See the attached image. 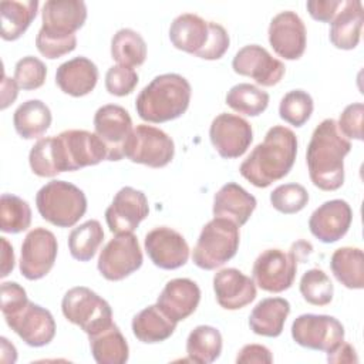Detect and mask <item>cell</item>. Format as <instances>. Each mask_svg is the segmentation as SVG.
Returning <instances> with one entry per match:
<instances>
[{
    "label": "cell",
    "instance_id": "cell-36",
    "mask_svg": "<svg viewBox=\"0 0 364 364\" xmlns=\"http://www.w3.org/2000/svg\"><path fill=\"white\" fill-rule=\"evenodd\" d=\"M104 240V230L98 220L90 219L74 228L68 236V249L80 262L91 260Z\"/></svg>",
    "mask_w": 364,
    "mask_h": 364
},
{
    "label": "cell",
    "instance_id": "cell-28",
    "mask_svg": "<svg viewBox=\"0 0 364 364\" xmlns=\"http://www.w3.org/2000/svg\"><path fill=\"white\" fill-rule=\"evenodd\" d=\"M289 314L290 303L286 299L267 297L253 307L249 316V327L257 336L277 337L282 334Z\"/></svg>",
    "mask_w": 364,
    "mask_h": 364
},
{
    "label": "cell",
    "instance_id": "cell-43",
    "mask_svg": "<svg viewBox=\"0 0 364 364\" xmlns=\"http://www.w3.org/2000/svg\"><path fill=\"white\" fill-rule=\"evenodd\" d=\"M47 77L46 64L33 55H26L16 63L14 81L26 91L40 88Z\"/></svg>",
    "mask_w": 364,
    "mask_h": 364
},
{
    "label": "cell",
    "instance_id": "cell-34",
    "mask_svg": "<svg viewBox=\"0 0 364 364\" xmlns=\"http://www.w3.org/2000/svg\"><path fill=\"white\" fill-rule=\"evenodd\" d=\"M222 334L212 326H196L186 338L188 358L198 364H210L220 357Z\"/></svg>",
    "mask_w": 364,
    "mask_h": 364
},
{
    "label": "cell",
    "instance_id": "cell-50",
    "mask_svg": "<svg viewBox=\"0 0 364 364\" xmlns=\"http://www.w3.org/2000/svg\"><path fill=\"white\" fill-rule=\"evenodd\" d=\"M327 361L340 364V363H357L358 357L351 344L341 341L334 350L327 353Z\"/></svg>",
    "mask_w": 364,
    "mask_h": 364
},
{
    "label": "cell",
    "instance_id": "cell-31",
    "mask_svg": "<svg viewBox=\"0 0 364 364\" xmlns=\"http://www.w3.org/2000/svg\"><path fill=\"white\" fill-rule=\"evenodd\" d=\"M90 338L92 358L98 364H124L129 357V347L117 324L98 331Z\"/></svg>",
    "mask_w": 364,
    "mask_h": 364
},
{
    "label": "cell",
    "instance_id": "cell-8",
    "mask_svg": "<svg viewBox=\"0 0 364 364\" xmlns=\"http://www.w3.org/2000/svg\"><path fill=\"white\" fill-rule=\"evenodd\" d=\"M124 155L134 164H142L149 168H164L173 159L175 144L162 129L139 124L128 136Z\"/></svg>",
    "mask_w": 364,
    "mask_h": 364
},
{
    "label": "cell",
    "instance_id": "cell-44",
    "mask_svg": "<svg viewBox=\"0 0 364 364\" xmlns=\"http://www.w3.org/2000/svg\"><path fill=\"white\" fill-rule=\"evenodd\" d=\"M138 74L134 68L125 65H112L105 74V88L111 95L125 97L131 94L138 84Z\"/></svg>",
    "mask_w": 364,
    "mask_h": 364
},
{
    "label": "cell",
    "instance_id": "cell-38",
    "mask_svg": "<svg viewBox=\"0 0 364 364\" xmlns=\"http://www.w3.org/2000/svg\"><path fill=\"white\" fill-rule=\"evenodd\" d=\"M31 225V208L20 196L3 193L0 198V229L6 233H20Z\"/></svg>",
    "mask_w": 364,
    "mask_h": 364
},
{
    "label": "cell",
    "instance_id": "cell-53",
    "mask_svg": "<svg viewBox=\"0 0 364 364\" xmlns=\"http://www.w3.org/2000/svg\"><path fill=\"white\" fill-rule=\"evenodd\" d=\"M0 343H1V361L4 363L6 355H9V361L7 363H16V360H17L16 347L11 343H9V340L6 337H1Z\"/></svg>",
    "mask_w": 364,
    "mask_h": 364
},
{
    "label": "cell",
    "instance_id": "cell-41",
    "mask_svg": "<svg viewBox=\"0 0 364 364\" xmlns=\"http://www.w3.org/2000/svg\"><path fill=\"white\" fill-rule=\"evenodd\" d=\"M313 108V98L307 91L291 90L280 100L279 115L284 122L293 127H301L311 117Z\"/></svg>",
    "mask_w": 364,
    "mask_h": 364
},
{
    "label": "cell",
    "instance_id": "cell-2",
    "mask_svg": "<svg viewBox=\"0 0 364 364\" xmlns=\"http://www.w3.org/2000/svg\"><path fill=\"white\" fill-rule=\"evenodd\" d=\"M297 136L286 127L274 125L240 164V175L256 188H267L284 178L294 165Z\"/></svg>",
    "mask_w": 364,
    "mask_h": 364
},
{
    "label": "cell",
    "instance_id": "cell-45",
    "mask_svg": "<svg viewBox=\"0 0 364 364\" xmlns=\"http://www.w3.org/2000/svg\"><path fill=\"white\" fill-rule=\"evenodd\" d=\"M363 115L364 105L361 102H353L343 109L337 125L346 138L363 139Z\"/></svg>",
    "mask_w": 364,
    "mask_h": 364
},
{
    "label": "cell",
    "instance_id": "cell-47",
    "mask_svg": "<svg viewBox=\"0 0 364 364\" xmlns=\"http://www.w3.org/2000/svg\"><path fill=\"white\" fill-rule=\"evenodd\" d=\"M209 27H210L209 41H208L206 47L199 53L198 57L203 58V60H219L228 51L230 38H229V34L225 30V27L220 26L219 23L209 21Z\"/></svg>",
    "mask_w": 364,
    "mask_h": 364
},
{
    "label": "cell",
    "instance_id": "cell-30",
    "mask_svg": "<svg viewBox=\"0 0 364 364\" xmlns=\"http://www.w3.org/2000/svg\"><path fill=\"white\" fill-rule=\"evenodd\" d=\"M51 111L41 100H27L13 114L16 132L24 139L40 138L51 125Z\"/></svg>",
    "mask_w": 364,
    "mask_h": 364
},
{
    "label": "cell",
    "instance_id": "cell-17",
    "mask_svg": "<svg viewBox=\"0 0 364 364\" xmlns=\"http://www.w3.org/2000/svg\"><path fill=\"white\" fill-rule=\"evenodd\" d=\"M232 68L236 74L250 77L263 87H273L280 82L286 71L280 60L257 44L242 47L232 60Z\"/></svg>",
    "mask_w": 364,
    "mask_h": 364
},
{
    "label": "cell",
    "instance_id": "cell-39",
    "mask_svg": "<svg viewBox=\"0 0 364 364\" xmlns=\"http://www.w3.org/2000/svg\"><path fill=\"white\" fill-rule=\"evenodd\" d=\"M28 164L33 173L41 178H53L61 173L63 171L55 136H46L38 139L30 149Z\"/></svg>",
    "mask_w": 364,
    "mask_h": 364
},
{
    "label": "cell",
    "instance_id": "cell-1",
    "mask_svg": "<svg viewBox=\"0 0 364 364\" xmlns=\"http://www.w3.org/2000/svg\"><path fill=\"white\" fill-rule=\"evenodd\" d=\"M351 142L333 118L323 119L313 131L306 151L309 176L321 191H337L344 183V158Z\"/></svg>",
    "mask_w": 364,
    "mask_h": 364
},
{
    "label": "cell",
    "instance_id": "cell-21",
    "mask_svg": "<svg viewBox=\"0 0 364 364\" xmlns=\"http://www.w3.org/2000/svg\"><path fill=\"white\" fill-rule=\"evenodd\" d=\"M353 210L343 199H331L321 203L309 219L311 235L323 243L340 240L350 229Z\"/></svg>",
    "mask_w": 364,
    "mask_h": 364
},
{
    "label": "cell",
    "instance_id": "cell-48",
    "mask_svg": "<svg viewBox=\"0 0 364 364\" xmlns=\"http://www.w3.org/2000/svg\"><path fill=\"white\" fill-rule=\"evenodd\" d=\"M344 0H309L306 3L309 14L323 23H330L341 9Z\"/></svg>",
    "mask_w": 364,
    "mask_h": 364
},
{
    "label": "cell",
    "instance_id": "cell-16",
    "mask_svg": "<svg viewBox=\"0 0 364 364\" xmlns=\"http://www.w3.org/2000/svg\"><path fill=\"white\" fill-rule=\"evenodd\" d=\"M148 215L149 205L145 193L132 186L121 188L105 209L107 225L115 235L132 233Z\"/></svg>",
    "mask_w": 364,
    "mask_h": 364
},
{
    "label": "cell",
    "instance_id": "cell-7",
    "mask_svg": "<svg viewBox=\"0 0 364 364\" xmlns=\"http://www.w3.org/2000/svg\"><path fill=\"white\" fill-rule=\"evenodd\" d=\"M61 310L70 323L78 326L88 336L112 324V310L108 301L84 286L73 287L64 294Z\"/></svg>",
    "mask_w": 364,
    "mask_h": 364
},
{
    "label": "cell",
    "instance_id": "cell-35",
    "mask_svg": "<svg viewBox=\"0 0 364 364\" xmlns=\"http://www.w3.org/2000/svg\"><path fill=\"white\" fill-rule=\"evenodd\" d=\"M111 57L119 65L139 67L146 58V43L135 30L121 28L111 40Z\"/></svg>",
    "mask_w": 364,
    "mask_h": 364
},
{
    "label": "cell",
    "instance_id": "cell-12",
    "mask_svg": "<svg viewBox=\"0 0 364 364\" xmlns=\"http://www.w3.org/2000/svg\"><path fill=\"white\" fill-rule=\"evenodd\" d=\"M299 257L290 249L284 253L280 249H267L262 252L253 263V280L264 291L282 293L291 287Z\"/></svg>",
    "mask_w": 364,
    "mask_h": 364
},
{
    "label": "cell",
    "instance_id": "cell-51",
    "mask_svg": "<svg viewBox=\"0 0 364 364\" xmlns=\"http://www.w3.org/2000/svg\"><path fill=\"white\" fill-rule=\"evenodd\" d=\"M18 85L14 80H10L4 73H3V80H1V109H6L10 104L14 102L18 94Z\"/></svg>",
    "mask_w": 364,
    "mask_h": 364
},
{
    "label": "cell",
    "instance_id": "cell-6",
    "mask_svg": "<svg viewBox=\"0 0 364 364\" xmlns=\"http://www.w3.org/2000/svg\"><path fill=\"white\" fill-rule=\"evenodd\" d=\"M240 242L239 226L225 218H213L200 230L192 260L203 270H215L229 262Z\"/></svg>",
    "mask_w": 364,
    "mask_h": 364
},
{
    "label": "cell",
    "instance_id": "cell-13",
    "mask_svg": "<svg viewBox=\"0 0 364 364\" xmlns=\"http://www.w3.org/2000/svg\"><path fill=\"white\" fill-rule=\"evenodd\" d=\"M57 239L46 228L31 229L21 245L20 273L27 280H38L50 273L57 259Z\"/></svg>",
    "mask_w": 364,
    "mask_h": 364
},
{
    "label": "cell",
    "instance_id": "cell-25",
    "mask_svg": "<svg viewBox=\"0 0 364 364\" xmlns=\"http://www.w3.org/2000/svg\"><path fill=\"white\" fill-rule=\"evenodd\" d=\"M98 81V68L87 57H74L55 71V84L64 94L71 97H84L90 94Z\"/></svg>",
    "mask_w": 364,
    "mask_h": 364
},
{
    "label": "cell",
    "instance_id": "cell-5",
    "mask_svg": "<svg viewBox=\"0 0 364 364\" xmlns=\"http://www.w3.org/2000/svg\"><path fill=\"white\" fill-rule=\"evenodd\" d=\"M40 216L57 228L74 226L87 212L85 193L71 182L53 179L36 195Z\"/></svg>",
    "mask_w": 364,
    "mask_h": 364
},
{
    "label": "cell",
    "instance_id": "cell-24",
    "mask_svg": "<svg viewBox=\"0 0 364 364\" xmlns=\"http://www.w3.org/2000/svg\"><path fill=\"white\" fill-rule=\"evenodd\" d=\"M256 198L235 182L225 183L213 196V216L232 220L243 226L256 209Z\"/></svg>",
    "mask_w": 364,
    "mask_h": 364
},
{
    "label": "cell",
    "instance_id": "cell-46",
    "mask_svg": "<svg viewBox=\"0 0 364 364\" xmlns=\"http://www.w3.org/2000/svg\"><path fill=\"white\" fill-rule=\"evenodd\" d=\"M30 300L27 299L26 290L16 282L1 283V313L6 317L14 316L23 307L27 306Z\"/></svg>",
    "mask_w": 364,
    "mask_h": 364
},
{
    "label": "cell",
    "instance_id": "cell-49",
    "mask_svg": "<svg viewBox=\"0 0 364 364\" xmlns=\"http://www.w3.org/2000/svg\"><path fill=\"white\" fill-rule=\"evenodd\" d=\"M237 364H270L273 363L272 351L262 344H246L243 346L237 355Z\"/></svg>",
    "mask_w": 364,
    "mask_h": 364
},
{
    "label": "cell",
    "instance_id": "cell-23",
    "mask_svg": "<svg viewBox=\"0 0 364 364\" xmlns=\"http://www.w3.org/2000/svg\"><path fill=\"white\" fill-rule=\"evenodd\" d=\"M200 301L199 286L186 277L169 280L158 296V307L175 323L188 318L195 313Z\"/></svg>",
    "mask_w": 364,
    "mask_h": 364
},
{
    "label": "cell",
    "instance_id": "cell-33",
    "mask_svg": "<svg viewBox=\"0 0 364 364\" xmlns=\"http://www.w3.org/2000/svg\"><path fill=\"white\" fill-rule=\"evenodd\" d=\"M38 10L37 0H10L0 3L1 16V38L14 41L20 38L36 18Z\"/></svg>",
    "mask_w": 364,
    "mask_h": 364
},
{
    "label": "cell",
    "instance_id": "cell-37",
    "mask_svg": "<svg viewBox=\"0 0 364 364\" xmlns=\"http://www.w3.org/2000/svg\"><path fill=\"white\" fill-rule=\"evenodd\" d=\"M225 101L233 111L239 114L257 117L266 111L269 105V94L253 84L240 82L228 91Z\"/></svg>",
    "mask_w": 364,
    "mask_h": 364
},
{
    "label": "cell",
    "instance_id": "cell-29",
    "mask_svg": "<svg viewBox=\"0 0 364 364\" xmlns=\"http://www.w3.org/2000/svg\"><path fill=\"white\" fill-rule=\"evenodd\" d=\"M176 324L178 323L171 320L158 304H152L135 314L131 326L134 336L141 343L155 344L168 340L173 334Z\"/></svg>",
    "mask_w": 364,
    "mask_h": 364
},
{
    "label": "cell",
    "instance_id": "cell-42",
    "mask_svg": "<svg viewBox=\"0 0 364 364\" xmlns=\"http://www.w3.org/2000/svg\"><path fill=\"white\" fill-rule=\"evenodd\" d=\"M272 206L284 215H293L309 203V192L300 183H283L270 193Z\"/></svg>",
    "mask_w": 364,
    "mask_h": 364
},
{
    "label": "cell",
    "instance_id": "cell-20",
    "mask_svg": "<svg viewBox=\"0 0 364 364\" xmlns=\"http://www.w3.org/2000/svg\"><path fill=\"white\" fill-rule=\"evenodd\" d=\"M6 323L30 347L47 346L55 336L53 314L33 301L14 316L6 317Z\"/></svg>",
    "mask_w": 364,
    "mask_h": 364
},
{
    "label": "cell",
    "instance_id": "cell-52",
    "mask_svg": "<svg viewBox=\"0 0 364 364\" xmlns=\"http://www.w3.org/2000/svg\"><path fill=\"white\" fill-rule=\"evenodd\" d=\"M1 239V272H0V277L4 279L6 276H9L13 269H14V252H13V246L7 242L6 237H0Z\"/></svg>",
    "mask_w": 364,
    "mask_h": 364
},
{
    "label": "cell",
    "instance_id": "cell-22",
    "mask_svg": "<svg viewBox=\"0 0 364 364\" xmlns=\"http://www.w3.org/2000/svg\"><path fill=\"white\" fill-rule=\"evenodd\" d=\"M216 301L225 310H239L256 299V283L235 267L222 269L213 276Z\"/></svg>",
    "mask_w": 364,
    "mask_h": 364
},
{
    "label": "cell",
    "instance_id": "cell-14",
    "mask_svg": "<svg viewBox=\"0 0 364 364\" xmlns=\"http://www.w3.org/2000/svg\"><path fill=\"white\" fill-rule=\"evenodd\" d=\"M209 138L216 152L225 159L242 156L253 141L252 125L242 117L222 112L209 128Z\"/></svg>",
    "mask_w": 364,
    "mask_h": 364
},
{
    "label": "cell",
    "instance_id": "cell-26",
    "mask_svg": "<svg viewBox=\"0 0 364 364\" xmlns=\"http://www.w3.org/2000/svg\"><path fill=\"white\" fill-rule=\"evenodd\" d=\"M364 10L360 0H344L341 9L330 21L328 37L331 44L340 50L357 47L363 28Z\"/></svg>",
    "mask_w": 364,
    "mask_h": 364
},
{
    "label": "cell",
    "instance_id": "cell-32",
    "mask_svg": "<svg viewBox=\"0 0 364 364\" xmlns=\"http://www.w3.org/2000/svg\"><path fill=\"white\" fill-rule=\"evenodd\" d=\"M330 267L334 277L347 289L364 287V255L360 247L344 246L331 255Z\"/></svg>",
    "mask_w": 364,
    "mask_h": 364
},
{
    "label": "cell",
    "instance_id": "cell-9",
    "mask_svg": "<svg viewBox=\"0 0 364 364\" xmlns=\"http://www.w3.org/2000/svg\"><path fill=\"white\" fill-rule=\"evenodd\" d=\"M63 172L98 165L107 159V146L95 132L67 129L55 135Z\"/></svg>",
    "mask_w": 364,
    "mask_h": 364
},
{
    "label": "cell",
    "instance_id": "cell-27",
    "mask_svg": "<svg viewBox=\"0 0 364 364\" xmlns=\"http://www.w3.org/2000/svg\"><path fill=\"white\" fill-rule=\"evenodd\" d=\"M210 36L209 21L193 13H183L173 18L169 27V40L181 51L199 55Z\"/></svg>",
    "mask_w": 364,
    "mask_h": 364
},
{
    "label": "cell",
    "instance_id": "cell-40",
    "mask_svg": "<svg viewBox=\"0 0 364 364\" xmlns=\"http://www.w3.org/2000/svg\"><path fill=\"white\" fill-rule=\"evenodd\" d=\"M299 289L303 299L313 306L330 304L334 294V286L321 269H310L304 272Z\"/></svg>",
    "mask_w": 364,
    "mask_h": 364
},
{
    "label": "cell",
    "instance_id": "cell-18",
    "mask_svg": "<svg viewBox=\"0 0 364 364\" xmlns=\"http://www.w3.org/2000/svg\"><path fill=\"white\" fill-rule=\"evenodd\" d=\"M269 43L273 51L284 60H299L307 43L306 26L297 13L284 10L277 13L269 24Z\"/></svg>",
    "mask_w": 364,
    "mask_h": 364
},
{
    "label": "cell",
    "instance_id": "cell-11",
    "mask_svg": "<svg viewBox=\"0 0 364 364\" xmlns=\"http://www.w3.org/2000/svg\"><path fill=\"white\" fill-rule=\"evenodd\" d=\"M291 337L304 348L328 353L344 341V326L333 316L301 314L291 324Z\"/></svg>",
    "mask_w": 364,
    "mask_h": 364
},
{
    "label": "cell",
    "instance_id": "cell-19",
    "mask_svg": "<svg viewBox=\"0 0 364 364\" xmlns=\"http://www.w3.org/2000/svg\"><path fill=\"white\" fill-rule=\"evenodd\" d=\"M144 246L151 262L164 270L179 269L189 259V246L185 237L168 226H158L149 230Z\"/></svg>",
    "mask_w": 364,
    "mask_h": 364
},
{
    "label": "cell",
    "instance_id": "cell-3",
    "mask_svg": "<svg viewBox=\"0 0 364 364\" xmlns=\"http://www.w3.org/2000/svg\"><path fill=\"white\" fill-rule=\"evenodd\" d=\"M87 20V6L81 0H48L41 11V28L36 46L41 55L54 60L77 47L75 31Z\"/></svg>",
    "mask_w": 364,
    "mask_h": 364
},
{
    "label": "cell",
    "instance_id": "cell-15",
    "mask_svg": "<svg viewBox=\"0 0 364 364\" xmlns=\"http://www.w3.org/2000/svg\"><path fill=\"white\" fill-rule=\"evenodd\" d=\"M94 129L107 146V161H121L125 156V142L134 129L129 112L117 104L102 105L94 115Z\"/></svg>",
    "mask_w": 364,
    "mask_h": 364
},
{
    "label": "cell",
    "instance_id": "cell-4",
    "mask_svg": "<svg viewBox=\"0 0 364 364\" xmlns=\"http://www.w3.org/2000/svg\"><path fill=\"white\" fill-rule=\"evenodd\" d=\"M191 84L176 73L156 75L142 88L135 101V109L141 119L161 124L179 118L191 102Z\"/></svg>",
    "mask_w": 364,
    "mask_h": 364
},
{
    "label": "cell",
    "instance_id": "cell-10",
    "mask_svg": "<svg viewBox=\"0 0 364 364\" xmlns=\"http://www.w3.org/2000/svg\"><path fill=\"white\" fill-rule=\"evenodd\" d=\"M144 257L138 239L132 233H119L111 239L98 257V272L109 282H119L142 266Z\"/></svg>",
    "mask_w": 364,
    "mask_h": 364
}]
</instances>
